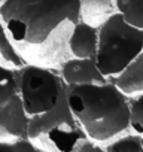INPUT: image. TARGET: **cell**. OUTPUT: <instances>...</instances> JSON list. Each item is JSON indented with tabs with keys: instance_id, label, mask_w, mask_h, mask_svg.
Segmentation results:
<instances>
[{
	"instance_id": "1",
	"label": "cell",
	"mask_w": 143,
	"mask_h": 152,
	"mask_svg": "<svg viewBox=\"0 0 143 152\" xmlns=\"http://www.w3.org/2000/svg\"><path fill=\"white\" fill-rule=\"evenodd\" d=\"M0 20L23 60L46 67L72 58L67 43L81 21V0H5Z\"/></svg>"
},
{
	"instance_id": "2",
	"label": "cell",
	"mask_w": 143,
	"mask_h": 152,
	"mask_svg": "<svg viewBox=\"0 0 143 152\" xmlns=\"http://www.w3.org/2000/svg\"><path fill=\"white\" fill-rule=\"evenodd\" d=\"M67 102L94 142H106L130 128V102L112 82L67 87Z\"/></svg>"
},
{
	"instance_id": "3",
	"label": "cell",
	"mask_w": 143,
	"mask_h": 152,
	"mask_svg": "<svg viewBox=\"0 0 143 152\" xmlns=\"http://www.w3.org/2000/svg\"><path fill=\"white\" fill-rule=\"evenodd\" d=\"M142 51L143 30L127 24L119 12L100 24L96 64L104 78L121 73Z\"/></svg>"
},
{
	"instance_id": "4",
	"label": "cell",
	"mask_w": 143,
	"mask_h": 152,
	"mask_svg": "<svg viewBox=\"0 0 143 152\" xmlns=\"http://www.w3.org/2000/svg\"><path fill=\"white\" fill-rule=\"evenodd\" d=\"M27 136L36 146L51 152H73L87 139L69 106L67 91L52 110L30 118Z\"/></svg>"
},
{
	"instance_id": "5",
	"label": "cell",
	"mask_w": 143,
	"mask_h": 152,
	"mask_svg": "<svg viewBox=\"0 0 143 152\" xmlns=\"http://www.w3.org/2000/svg\"><path fill=\"white\" fill-rule=\"evenodd\" d=\"M14 75L18 96L30 118L52 110L67 91L61 76L45 66L26 63L21 69L14 70Z\"/></svg>"
},
{
	"instance_id": "6",
	"label": "cell",
	"mask_w": 143,
	"mask_h": 152,
	"mask_svg": "<svg viewBox=\"0 0 143 152\" xmlns=\"http://www.w3.org/2000/svg\"><path fill=\"white\" fill-rule=\"evenodd\" d=\"M28 121L30 116L26 113L23 102L17 93L8 104L0 107V140L17 142L28 137Z\"/></svg>"
},
{
	"instance_id": "7",
	"label": "cell",
	"mask_w": 143,
	"mask_h": 152,
	"mask_svg": "<svg viewBox=\"0 0 143 152\" xmlns=\"http://www.w3.org/2000/svg\"><path fill=\"white\" fill-rule=\"evenodd\" d=\"M60 76L67 87L107 82V78L100 73L94 58H69L61 64Z\"/></svg>"
},
{
	"instance_id": "8",
	"label": "cell",
	"mask_w": 143,
	"mask_h": 152,
	"mask_svg": "<svg viewBox=\"0 0 143 152\" xmlns=\"http://www.w3.org/2000/svg\"><path fill=\"white\" fill-rule=\"evenodd\" d=\"M67 45L72 57L96 60L98 46V28L85 21H79L72 30Z\"/></svg>"
},
{
	"instance_id": "9",
	"label": "cell",
	"mask_w": 143,
	"mask_h": 152,
	"mask_svg": "<svg viewBox=\"0 0 143 152\" xmlns=\"http://www.w3.org/2000/svg\"><path fill=\"white\" fill-rule=\"evenodd\" d=\"M125 96L143 93V51L116 76L107 79Z\"/></svg>"
},
{
	"instance_id": "10",
	"label": "cell",
	"mask_w": 143,
	"mask_h": 152,
	"mask_svg": "<svg viewBox=\"0 0 143 152\" xmlns=\"http://www.w3.org/2000/svg\"><path fill=\"white\" fill-rule=\"evenodd\" d=\"M116 12L113 0H81V21L91 26L106 21Z\"/></svg>"
},
{
	"instance_id": "11",
	"label": "cell",
	"mask_w": 143,
	"mask_h": 152,
	"mask_svg": "<svg viewBox=\"0 0 143 152\" xmlns=\"http://www.w3.org/2000/svg\"><path fill=\"white\" fill-rule=\"evenodd\" d=\"M0 64L5 67H9L12 70L21 69L26 64L23 57L14 48L2 20H0Z\"/></svg>"
},
{
	"instance_id": "12",
	"label": "cell",
	"mask_w": 143,
	"mask_h": 152,
	"mask_svg": "<svg viewBox=\"0 0 143 152\" xmlns=\"http://www.w3.org/2000/svg\"><path fill=\"white\" fill-rule=\"evenodd\" d=\"M115 8L127 24L143 30V0H115Z\"/></svg>"
},
{
	"instance_id": "13",
	"label": "cell",
	"mask_w": 143,
	"mask_h": 152,
	"mask_svg": "<svg viewBox=\"0 0 143 152\" xmlns=\"http://www.w3.org/2000/svg\"><path fill=\"white\" fill-rule=\"evenodd\" d=\"M18 93L14 70L0 64V107L8 104Z\"/></svg>"
},
{
	"instance_id": "14",
	"label": "cell",
	"mask_w": 143,
	"mask_h": 152,
	"mask_svg": "<svg viewBox=\"0 0 143 152\" xmlns=\"http://www.w3.org/2000/svg\"><path fill=\"white\" fill-rule=\"evenodd\" d=\"M104 152H143V139L137 134H128L113 140Z\"/></svg>"
},
{
	"instance_id": "15",
	"label": "cell",
	"mask_w": 143,
	"mask_h": 152,
	"mask_svg": "<svg viewBox=\"0 0 143 152\" xmlns=\"http://www.w3.org/2000/svg\"><path fill=\"white\" fill-rule=\"evenodd\" d=\"M130 127L136 134L143 136V93L130 102Z\"/></svg>"
},
{
	"instance_id": "16",
	"label": "cell",
	"mask_w": 143,
	"mask_h": 152,
	"mask_svg": "<svg viewBox=\"0 0 143 152\" xmlns=\"http://www.w3.org/2000/svg\"><path fill=\"white\" fill-rule=\"evenodd\" d=\"M37 149L39 146H36L28 137L14 142V152H37Z\"/></svg>"
},
{
	"instance_id": "17",
	"label": "cell",
	"mask_w": 143,
	"mask_h": 152,
	"mask_svg": "<svg viewBox=\"0 0 143 152\" xmlns=\"http://www.w3.org/2000/svg\"><path fill=\"white\" fill-rule=\"evenodd\" d=\"M73 152H104V149L100 145H97L94 140L87 137L78 145V148Z\"/></svg>"
},
{
	"instance_id": "18",
	"label": "cell",
	"mask_w": 143,
	"mask_h": 152,
	"mask_svg": "<svg viewBox=\"0 0 143 152\" xmlns=\"http://www.w3.org/2000/svg\"><path fill=\"white\" fill-rule=\"evenodd\" d=\"M0 152H14V142H2L0 140Z\"/></svg>"
},
{
	"instance_id": "19",
	"label": "cell",
	"mask_w": 143,
	"mask_h": 152,
	"mask_svg": "<svg viewBox=\"0 0 143 152\" xmlns=\"http://www.w3.org/2000/svg\"><path fill=\"white\" fill-rule=\"evenodd\" d=\"M37 152H51V151H46V149H40V148H39Z\"/></svg>"
},
{
	"instance_id": "20",
	"label": "cell",
	"mask_w": 143,
	"mask_h": 152,
	"mask_svg": "<svg viewBox=\"0 0 143 152\" xmlns=\"http://www.w3.org/2000/svg\"><path fill=\"white\" fill-rule=\"evenodd\" d=\"M3 2H5V0H0V5H2V3H3Z\"/></svg>"
}]
</instances>
